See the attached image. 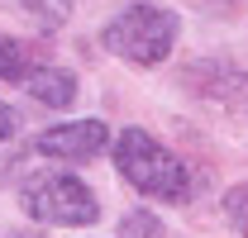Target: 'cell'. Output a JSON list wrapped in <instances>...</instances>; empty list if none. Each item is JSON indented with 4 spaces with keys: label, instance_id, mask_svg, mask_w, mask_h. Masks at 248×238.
<instances>
[{
    "label": "cell",
    "instance_id": "cell-1",
    "mask_svg": "<svg viewBox=\"0 0 248 238\" xmlns=\"http://www.w3.org/2000/svg\"><path fill=\"white\" fill-rule=\"evenodd\" d=\"M115 167H120V177L129 186H139L143 195H157V200H186V191H191L186 167L157 143L153 134H143V129H124L120 134Z\"/></svg>",
    "mask_w": 248,
    "mask_h": 238
},
{
    "label": "cell",
    "instance_id": "cell-2",
    "mask_svg": "<svg viewBox=\"0 0 248 238\" xmlns=\"http://www.w3.org/2000/svg\"><path fill=\"white\" fill-rule=\"evenodd\" d=\"M177 15L172 10H162V5H129L124 15H115L110 24H105V48L115 53V58L134 62V67H157V62L172 53V43H177Z\"/></svg>",
    "mask_w": 248,
    "mask_h": 238
},
{
    "label": "cell",
    "instance_id": "cell-3",
    "mask_svg": "<svg viewBox=\"0 0 248 238\" xmlns=\"http://www.w3.org/2000/svg\"><path fill=\"white\" fill-rule=\"evenodd\" d=\"M19 205L29 219H43V224H67V229H81V224H95L100 219V205H95L91 186L77 177H62V172H38V177L24 181L19 191Z\"/></svg>",
    "mask_w": 248,
    "mask_h": 238
},
{
    "label": "cell",
    "instance_id": "cell-4",
    "mask_svg": "<svg viewBox=\"0 0 248 238\" xmlns=\"http://www.w3.org/2000/svg\"><path fill=\"white\" fill-rule=\"evenodd\" d=\"M110 143V129L100 119H77V124H58L38 138V152L43 157H62V162H86Z\"/></svg>",
    "mask_w": 248,
    "mask_h": 238
},
{
    "label": "cell",
    "instance_id": "cell-5",
    "mask_svg": "<svg viewBox=\"0 0 248 238\" xmlns=\"http://www.w3.org/2000/svg\"><path fill=\"white\" fill-rule=\"evenodd\" d=\"M53 58H48V48L43 43H29V38H5L0 33V81H10V86H29L38 72H48Z\"/></svg>",
    "mask_w": 248,
    "mask_h": 238
},
{
    "label": "cell",
    "instance_id": "cell-6",
    "mask_svg": "<svg viewBox=\"0 0 248 238\" xmlns=\"http://www.w3.org/2000/svg\"><path fill=\"white\" fill-rule=\"evenodd\" d=\"M29 95L38 105H53V110H67L72 100H77V76L67 72V67H48V72H38L29 81Z\"/></svg>",
    "mask_w": 248,
    "mask_h": 238
},
{
    "label": "cell",
    "instance_id": "cell-7",
    "mask_svg": "<svg viewBox=\"0 0 248 238\" xmlns=\"http://www.w3.org/2000/svg\"><path fill=\"white\" fill-rule=\"evenodd\" d=\"M15 5L29 15L38 29H58V24H67V15H72L77 0H15Z\"/></svg>",
    "mask_w": 248,
    "mask_h": 238
},
{
    "label": "cell",
    "instance_id": "cell-8",
    "mask_svg": "<svg viewBox=\"0 0 248 238\" xmlns=\"http://www.w3.org/2000/svg\"><path fill=\"white\" fill-rule=\"evenodd\" d=\"M224 219H229V224L248 238V181H239V186L224 195Z\"/></svg>",
    "mask_w": 248,
    "mask_h": 238
},
{
    "label": "cell",
    "instance_id": "cell-9",
    "mask_svg": "<svg viewBox=\"0 0 248 238\" xmlns=\"http://www.w3.org/2000/svg\"><path fill=\"white\" fill-rule=\"evenodd\" d=\"M120 234L124 238H162V224H157V214H148V209H134V214H124Z\"/></svg>",
    "mask_w": 248,
    "mask_h": 238
},
{
    "label": "cell",
    "instance_id": "cell-10",
    "mask_svg": "<svg viewBox=\"0 0 248 238\" xmlns=\"http://www.w3.org/2000/svg\"><path fill=\"white\" fill-rule=\"evenodd\" d=\"M15 124H19V119H15V110H10V105L0 100V143H5V138L15 134Z\"/></svg>",
    "mask_w": 248,
    "mask_h": 238
}]
</instances>
